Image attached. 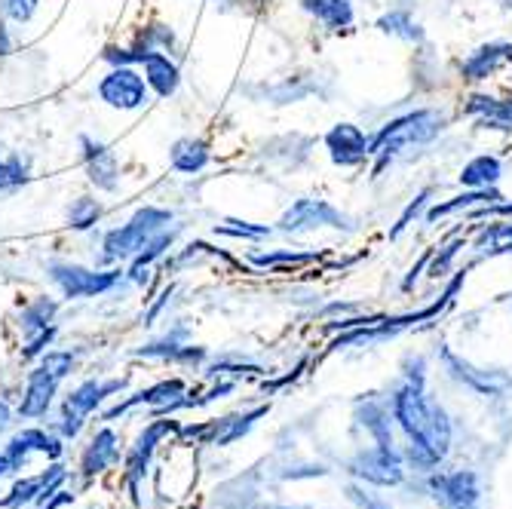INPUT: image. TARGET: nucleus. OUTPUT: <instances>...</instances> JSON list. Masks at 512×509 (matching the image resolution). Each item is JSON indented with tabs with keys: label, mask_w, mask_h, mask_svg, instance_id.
I'll return each mask as SVG.
<instances>
[{
	"label": "nucleus",
	"mask_w": 512,
	"mask_h": 509,
	"mask_svg": "<svg viewBox=\"0 0 512 509\" xmlns=\"http://www.w3.org/2000/svg\"><path fill=\"white\" fill-rule=\"evenodd\" d=\"M393 418L411 442V457L433 467L448 454L451 424L445 408L430 396L424 375L408 372L393 393Z\"/></svg>",
	"instance_id": "nucleus-1"
},
{
	"label": "nucleus",
	"mask_w": 512,
	"mask_h": 509,
	"mask_svg": "<svg viewBox=\"0 0 512 509\" xmlns=\"http://www.w3.org/2000/svg\"><path fill=\"white\" fill-rule=\"evenodd\" d=\"M448 129V117L436 108H414L393 120H387L375 135H371V160L387 166L393 157H399L408 148H424L433 138H439Z\"/></svg>",
	"instance_id": "nucleus-2"
},
{
	"label": "nucleus",
	"mask_w": 512,
	"mask_h": 509,
	"mask_svg": "<svg viewBox=\"0 0 512 509\" xmlns=\"http://www.w3.org/2000/svg\"><path fill=\"white\" fill-rule=\"evenodd\" d=\"M169 224H172L169 209H157V206L138 209L123 227L111 230V234L105 237V261H120L129 255L135 258L138 252H142V246Z\"/></svg>",
	"instance_id": "nucleus-3"
},
{
	"label": "nucleus",
	"mask_w": 512,
	"mask_h": 509,
	"mask_svg": "<svg viewBox=\"0 0 512 509\" xmlns=\"http://www.w3.org/2000/svg\"><path fill=\"white\" fill-rule=\"evenodd\" d=\"M279 230L283 234H310V230H353V218L347 212H341L338 206H332L329 200L322 197H301L295 200L283 215H279Z\"/></svg>",
	"instance_id": "nucleus-4"
},
{
	"label": "nucleus",
	"mask_w": 512,
	"mask_h": 509,
	"mask_svg": "<svg viewBox=\"0 0 512 509\" xmlns=\"http://www.w3.org/2000/svg\"><path fill=\"white\" fill-rule=\"evenodd\" d=\"M126 381H83L80 387H74L68 393V399L62 402V414H59V436L62 439H77L86 418L96 408H102V402L114 393L123 390Z\"/></svg>",
	"instance_id": "nucleus-5"
},
{
	"label": "nucleus",
	"mask_w": 512,
	"mask_h": 509,
	"mask_svg": "<svg viewBox=\"0 0 512 509\" xmlns=\"http://www.w3.org/2000/svg\"><path fill=\"white\" fill-rule=\"evenodd\" d=\"M50 280L62 289L65 298H96L111 292L120 283V270H86L80 264L56 261L50 264Z\"/></svg>",
	"instance_id": "nucleus-6"
},
{
	"label": "nucleus",
	"mask_w": 512,
	"mask_h": 509,
	"mask_svg": "<svg viewBox=\"0 0 512 509\" xmlns=\"http://www.w3.org/2000/svg\"><path fill=\"white\" fill-rule=\"evenodd\" d=\"M322 145L329 151V160L341 169H356L371 160V138L362 126L341 120L322 135Z\"/></svg>",
	"instance_id": "nucleus-7"
},
{
	"label": "nucleus",
	"mask_w": 512,
	"mask_h": 509,
	"mask_svg": "<svg viewBox=\"0 0 512 509\" xmlns=\"http://www.w3.org/2000/svg\"><path fill=\"white\" fill-rule=\"evenodd\" d=\"M99 96L105 105L120 111H135L148 102V80L138 74L132 65H117L108 71L99 83Z\"/></svg>",
	"instance_id": "nucleus-8"
},
{
	"label": "nucleus",
	"mask_w": 512,
	"mask_h": 509,
	"mask_svg": "<svg viewBox=\"0 0 512 509\" xmlns=\"http://www.w3.org/2000/svg\"><path fill=\"white\" fill-rule=\"evenodd\" d=\"M65 479H68V473H65L62 464H53L50 470H43L37 476H22V479L13 482L10 494L0 500V509H25L31 503L40 506L65 485Z\"/></svg>",
	"instance_id": "nucleus-9"
},
{
	"label": "nucleus",
	"mask_w": 512,
	"mask_h": 509,
	"mask_svg": "<svg viewBox=\"0 0 512 509\" xmlns=\"http://www.w3.org/2000/svg\"><path fill=\"white\" fill-rule=\"evenodd\" d=\"M172 430H175L172 421H154L142 436L135 439V445L129 448L126 464H123V482H126V488H129L132 497H138V485H142V479H145V473L151 467V457H154L160 439H166Z\"/></svg>",
	"instance_id": "nucleus-10"
},
{
	"label": "nucleus",
	"mask_w": 512,
	"mask_h": 509,
	"mask_svg": "<svg viewBox=\"0 0 512 509\" xmlns=\"http://www.w3.org/2000/svg\"><path fill=\"white\" fill-rule=\"evenodd\" d=\"M512 65V40H488L460 62L463 83H482Z\"/></svg>",
	"instance_id": "nucleus-11"
},
{
	"label": "nucleus",
	"mask_w": 512,
	"mask_h": 509,
	"mask_svg": "<svg viewBox=\"0 0 512 509\" xmlns=\"http://www.w3.org/2000/svg\"><path fill=\"white\" fill-rule=\"evenodd\" d=\"M65 445H62V436H53L40 427H31V430H22L10 439V445L4 448V454L10 457L13 464V473H22L28 467V457L31 454H46L50 460L62 457Z\"/></svg>",
	"instance_id": "nucleus-12"
},
{
	"label": "nucleus",
	"mask_w": 512,
	"mask_h": 509,
	"mask_svg": "<svg viewBox=\"0 0 512 509\" xmlns=\"http://www.w3.org/2000/svg\"><path fill=\"white\" fill-rule=\"evenodd\" d=\"M463 114L473 117L479 129L512 135V99H500V96H491V92H470V96L463 99Z\"/></svg>",
	"instance_id": "nucleus-13"
},
{
	"label": "nucleus",
	"mask_w": 512,
	"mask_h": 509,
	"mask_svg": "<svg viewBox=\"0 0 512 509\" xmlns=\"http://www.w3.org/2000/svg\"><path fill=\"white\" fill-rule=\"evenodd\" d=\"M120 460V436L111 427H102L96 436L89 439V445L83 448L80 457V476L83 479H96L105 470H111Z\"/></svg>",
	"instance_id": "nucleus-14"
},
{
	"label": "nucleus",
	"mask_w": 512,
	"mask_h": 509,
	"mask_svg": "<svg viewBox=\"0 0 512 509\" xmlns=\"http://www.w3.org/2000/svg\"><path fill=\"white\" fill-rule=\"evenodd\" d=\"M59 384H62L59 378H53L43 365H37L34 372L28 375L25 396H22V405H19L22 418H43V414L53 408V399L59 393Z\"/></svg>",
	"instance_id": "nucleus-15"
},
{
	"label": "nucleus",
	"mask_w": 512,
	"mask_h": 509,
	"mask_svg": "<svg viewBox=\"0 0 512 509\" xmlns=\"http://www.w3.org/2000/svg\"><path fill=\"white\" fill-rule=\"evenodd\" d=\"M500 197H503V194H500L497 188H467L463 194H454V197H448V200L430 203L427 212H424V221H427V224H439V221H445V218H451V215H467L470 209H476V206H482V203H491V200H500Z\"/></svg>",
	"instance_id": "nucleus-16"
},
{
	"label": "nucleus",
	"mask_w": 512,
	"mask_h": 509,
	"mask_svg": "<svg viewBox=\"0 0 512 509\" xmlns=\"http://www.w3.org/2000/svg\"><path fill=\"white\" fill-rule=\"evenodd\" d=\"M356 473L365 476L368 482H378V485H396L402 479V464H399V454L393 451V445H378L359 457Z\"/></svg>",
	"instance_id": "nucleus-17"
},
{
	"label": "nucleus",
	"mask_w": 512,
	"mask_h": 509,
	"mask_svg": "<svg viewBox=\"0 0 512 509\" xmlns=\"http://www.w3.org/2000/svg\"><path fill=\"white\" fill-rule=\"evenodd\" d=\"M301 10L332 34H344L356 25L353 0H301Z\"/></svg>",
	"instance_id": "nucleus-18"
},
{
	"label": "nucleus",
	"mask_w": 512,
	"mask_h": 509,
	"mask_svg": "<svg viewBox=\"0 0 512 509\" xmlns=\"http://www.w3.org/2000/svg\"><path fill=\"white\" fill-rule=\"evenodd\" d=\"M80 145H83V160H86V172H89V181L96 184V188L102 191H117V181H120V169H117V160L114 154L99 145V142H92V138H80Z\"/></svg>",
	"instance_id": "nucleus-19"
},
{
	"label": "nucleus",
	"mask_w": 512,
	"mask_h": 509,
	"mask_svg": "<svg viewBox=\"0 0 512 509\" xmlns=\"http://www.w3.org/2000/svg\"><path fill=\"white\" fill-rule=\"evenodd\" d=\"M436 497H442L445 509H470L473 500L479 497L476 479L470 473H451V476H436L433 479Z\"/></svg>",
	"instance_id": "nucleus-20"
},
{
	"label": "nucleus",
	"mask_w": 512,
	"mask_h": 509,
	"mask_svg": "<svg viewBox=\"0 0 512 509\" xmlns=\"http://www.w3.org/2000/svg\"><path fill=\"white\" fill-rule=\"evenodd\" d=\"M503 178V160L497 154H476L460 166V188H497Z\"/></svg>",
	"instance_id": "nucleus-21"
},
{
	"label": "nucleus",
	"mask_w": 512,
	"mask_h": 509,
	"mask_svg": "<svg viewBox=\"0 0 512 509\" xmlns=\"http://www.w3.org/2000/svg\"><path fill=\"white\" fill-rule=\"evenodd\" d=\"M482 258H500V255H512V221L506 218H494L488 224L479 227V234L470 243Z\"/></svg>",
	"instance_id": "nucleus-22"
},
{
	"label": "nucleus",
	"mask_w": 512,
	"mask_h": 509,
	"mask_svg": "<svg viewBox=\"0 0 512 509\" xmlns=\"http://www.w3.org/2000/svg\"><path fill=\"white\" fill-rule=\"evenodd\" d=\"M145 80H148V86L157 92L160 99H169V96H175V89L181 86V71H178V65L166 56V53H151L145 62Z\"/></svg>",
	"instance_id": "nucleus-23"
},
{
	"label": "nucleus",
	"mask_w": 512,
	"mask_h": 509,
	"mask_svg": "<svg viewBox=\"0 0 512 509\" xmlns=\"http://www.w3.org/2000/svg\"><path fill=\"white\" fill-rule=\"evenodd\" d=\"M212 154H209V145L203 138H181V142L172 145V154H169V163L175 172L181 175H197L209 166Z\"/></svg>",
	"instance_id": "nucleus-24"
},
{
	"label": "nucleus",
	"mask_w": 512,
	"mask_h": 509,
	"mask_svg": "<svg viewBox=\"0 0 512 509\" xmlns=\"http://www.w3.org/2000/svg\"><path fill=\"white\" fill-rule=\"evenodd\" d=\"M175 234H178V227H163L160 234H154V237L142 246V252L135 255L132 270H129L132 283H138V286H145V283H148V267H151L157 258H163V252L175 243Z\"/></svg>",
	"instance_id": "nucleus-25"
},
{
	"label": "nucleus",
	"mask_w": 512,
	"mask_h": 509,
	"mask_svg": "<svg viewBox=\"0 0 512 509\" xmlns=\"http://www.w3.org/2000/svg\"><path fill=\"white\" fill-rule=\"evenodd\" d=\"M378 31L405 43H421L424 40V28L417 22L408 10H390L378 19Z\"/></svg>",
	"instance_id": "nucleus-26"
},
{
	"label": "nucleus",
	"mask_w": 512,
	"mask_h": 509,
	"mask_svg": "<svg viewBox=\"0 0 512 509\" xmlns=\"http://www.w3.org/2000/svg\"><path fill=\"white\" fill-rule=\"evenodd\" d=\"M322 252H298V249H276V252H264V255H252L249 261L258 264V267H267V270H283V267H292V270H301L313 261H319Z\"/></svg>",
	"instance_id": "nucleus-27"
},
{
	"label": "nucleus",
	"mask_w": 512,
	"mask_h": 509,
	"mask_svg": "<svg viewBox=\"0 0 512 509\" xmlns=\"http://www.w3.org/2000/svg\"><path fill=\"white\" fill-rule=\"evenodd\" d=\"M56 313H59V304L53 298H37V301H31L22 310V329H25V335H34L40 329H50Z\"/></svg>",
	"instance_id": "nucleus-28"
},
{
	"label": "nucleus",
	"mask_w": 512,
	"mask_h": 509,
	"mask_svg": "<svg viewBox=\"0 0 512 509\" xmlns=\"http://www.w3.org/2000/svg\"><path fill=\"white\" fill-rule=\"evenodd\" d=\"M215 234L221 237H234V240H267L273 234V227L267 224H252V221H237V218H227L224 224L215 227Z\"/></svg>",
	"instance_id": "nucleus-29"
},
{
	"label": "nucleus",
	"mask_w": 512,
	"mask_h": 509,
	"mask_svg": "<svg viewBox=\"0 0 512 509\" xmlns=\"http://www.w3.org/2000/svg\"><path fill=\"white\" fill-rule=\"evenodd\" d=\"M99 218H102V206H99V200H89V197L74 200L71 209H68V221H71L74 230H86V227L96 224Z\"/></svg>",
	"instance_id": "nucleus-30"
},
{
	"label": "nucleus",
	"mask_w": 512,
	"mask_h": 509,
	"mask_svg": "<svg viewBox=\"0 0 512 509\" xmlns=\"http://www.w3.org/2000/svg\"><path fill=\"white\" fill-rule=\"evenodd\" d=\"M430 197H433V188H424L421 194H417V197L405 206V212L396 218V224H393V230H390V240H396V237H402V234H405V227H411V221L427 209Z\"/></svg>",
	"instance_id": "nucleus-31"
},
{
	"label": "nucleus",
	"mask_w": 512,
	"mask_h": 509,
	"mask_svg": "<svg viewBox=\"0 0 512 509\" xmlns=\"http://www.w3.org/2000/svg\"><path fill=\"white\" fill-rule=\"evenodd\" d=\"M28 181V163L22 157H10L0 163V191L7 188H19V184Z\"/></svg>",
	"instance_id": "nucleus-32"
},
{
	"label": "nucleus",
	"mask_w": 512,
	"mask_h": 509,
	"mask_svg": "<svg viewBox=\"0 0 512 509\" xmlns=\"http://www.w3.org/2000/svg\"><path fill=\"white\" fill-rule=\"evenodd\" d=\"M467 246H470L467 240H454V243H451V246H445V249H439V246H436V249H439V255L427 264V273L433 276V280H439V276H445V273H448V267L454 264L457 252H460V249H467Z\"/></svg>",
	"instance_id": "nucleus-33"
},
{
	"label": "nucleus",
	"mask_w": 512,
	"mask_h": 509,
	"mask_svg": "<svg viewBox=\"0 0 512 509\" xmlns=\"http://www.w3.org/2000/svg\"><path fill=\"white\" fill-rule=\"evenodd\" d=\"M40 365L50 372L53 378L65 381L71 375V368H74V353H65V350H53V353H43Z\"/></svg>",
	"instance_id": "nucleus-34"
},
{
	"label": "nucleus",
	"mask_w": 512,
	"mask_h": 509,
	"mask_svg": "<svg viewBox=\"0 0 512 509\" xmlns=\"http://www.w3.org/2000/svg\"><path fill=\"white\" fill-rule=\"evenodd\" d=\"M53 338H56V329H53V326H50V329H40V332H34V335H28V347L22 350V356H25V359L40 356L46 347L53 344Z\"/></svg>",
	"instance_id": "nucleus-35"
},
{
	"label": "nucleus",
	"mask_w": 512,
	"mask_h": 509,
	"mask_svg": "<svg viewBox=\"0 0 512 509\" xmlns=\"http://www.w3.org/2000/svg\"><path fill=\"white\" fill-rule=\"evenodd\" d=\"M37 4H40V0H7V4H4V10H7V16L13 19V22H28L34 13H37Z\"/></svg>",
	"instance_id": "nucleus-36"
},
{
	"label": "nucleus",
	"mask_w": 512,
	"mask_h": 509,
	"mask_svg": "<svg viewBox=\"0 0 512 509\" xmlns=\"http://www.w3.org/2000/svg\"><path fill=\"white\" fill-rule=\"evenodd\" d=\"M74 500V494L71 491H65V488H59L50 500H46V503H40V509H62L65 503H71Z\"/></svg>",
	"instance_id": "nucleus-37"
},
{
	"label": "nucleus",
	"mask_w": 512,
	"mask_h": 509,
	"mask_svg": "<svg viewBox=\"0 0 512 509\" xmlns=\"http://www.w3.org/2000/svg\"><path fill=\"white\" fill-rule=\"evenodd\" d=\"M10 424H13V411H10V405L4 399H0V436L10 430Z\"/></svg>",
	"instance_id": "nucleus-38"
},
{
	"label": "nucleus",
	"mask_w": 512,
	"mask_h": 509,
	"mask_svg": "<svg viewBox=\"0 0 512 509\" xmlns=\"http://www.w3.org/2000/svg\"><path fill=\"white\" fill-rule=\"evenodd\" d=\"M7 476H16V473H13V464H10V457H7V454H0V482H4Z\"/></svg>",
	"instance_id": "nucleus-39"
}]
</instances>
